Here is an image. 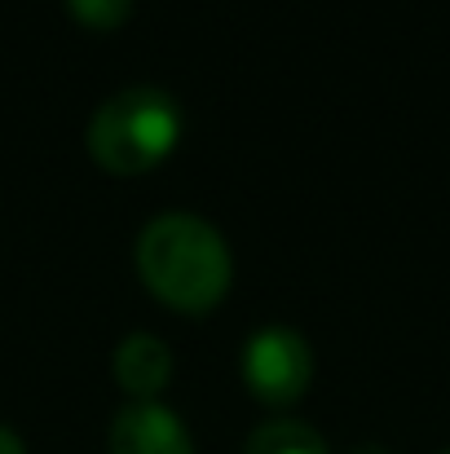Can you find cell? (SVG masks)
Segmentation results:
<instances>
[{
    "instance_id": "1",
    "label": "cell",
    "mask_w": 450,
    "mask_h": 454,
    "mask_svg": "<svg viewBox=\"0 0 450 454\" xmlns=\"http://www.w3.org/2000/svg\"><path fill=\"white\" fill-rule=\"evenodd\" d=\"M138 274L168 309L208 313L225 301L234 261L217 225L194 212H163L138 234Z\"/></svg>"
},
{
    "instance_id": "2",
    "label": "cell",
    "mask_w": 450,
    "mask_h": 454,
    "mask_svg": "<svg viewBox=\"0 0 450 454\" xmlns=\"http://www.w3.org/2000/svg\"><path fill=\"white\" fill-rule=\"evenodd\" d=\"M181 137V106L154 89V84H129L111 93L93 120H89V154L98 168L115 176L150 172Z\"/></svg>"
},
{
    "instance_id": "3",
    "label": "cell",
    "mask_w": 450,
    "mask_h": 454,
    "mask_svg": "<svg viewBox=\"0 0 450 454\" xmlns=\"http://www.w3.org/2000/svg\"><path fill=\"white\" fill-rule=\"evenodd\" d=\"M309 380H313V348L292 326L270 322L243 344V384L257 393V402L288 406L304 397Z\"/></svg>"
},
{
    "instance_id": "4",
    "label": "cell",
    "mask_w": 450,
    "mask_h": 454,
    "mask_svg": "<svg viewBox=\"0 0 450 454\" xmlns=\"http://www.w3.org/2000/svg\"><path fill=\"white\" fill-rule=\"evenodd\" d=\"M107 454H194V446L186 424L168 406L129 402L107 433Z\"/></svg>"
},
{
    "instance_id": "5",
    "label": "cell",
    "mask_w": 450,
    "mask_h": 454,
    "mask_svg": "<svg viewBox=\"0 0 450 454\" xmlns=\"http://www.w3.org/2000/svg\"><path fill=\"white\" fill-rule=\"evenodd\" d=\"M115 380H120V388L133 402H154L168 388V380H172V353H168V344L159 335H150V331L124 335L120 348H115Z\"/></svg>"
},
{
    "instance_id": "6",
    "label": "cell",
    "mask_w": 450,
    "mask_h": 454,
    "mask_svg": "<svg viewBox=\"0 0 450 454\" xmlns=\"http://www.w3.org/2000/svg\"><path fill=\"white\" fill-rule=\"evenodd\" d=\"M243 454H327V442L300 419H274L248 437Z\"/></svg>"
},
{
    "instance_id": "7",
    "label": "cell",
    "mask_w": 450,
    "mask_h": 454,
    "mask_svg": "<svg viewBox=\"0 0 450 454\" xmlns=\"http://www.w3.org/2000/svg\"><path fill=\"white\" fill-rule=\"evenodd\" d=\"M67 13L84 27H98V31H111L120 27L129 13H133V0H62Z\"/></svg>"
},
{
    "instance_id": "8",
    "label": "cell",
    "mask_w": 450,
    "mask_h": 454,
    "mask_svg": "<svg viewBox=\"0 0 450 454\" xmlns=\"http://www.w3.org/2000/svg\"><path fill=\"white\" fill-rule=\"evenodd\" d=\"M0 454H27V446L18 442V433L4 428V424H0Z\"/></svg>"
},
{
    "instance_id": "9",
    "label": "cell",
    "mask_w": 450,
    "mask_h": 454,
    "mask_svg": "<svg viewBox=\"0 0 450 454\" xmlns=\"http://www.w3.org/2000/svg\"><path fill=\"white\" fill-rule=\"evenodd\" d=\"M438 454H450V450H438Z\"/></svg>"
}]
</instances>
